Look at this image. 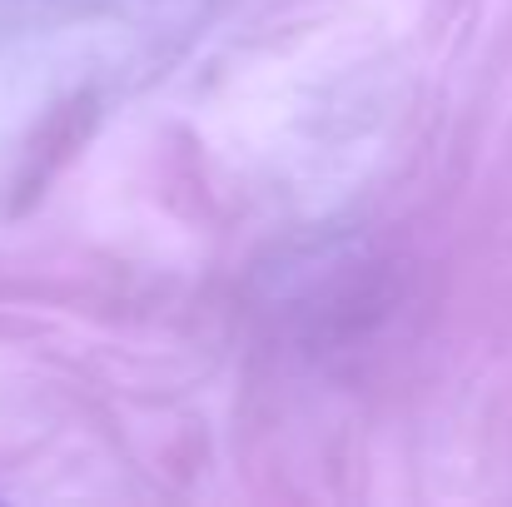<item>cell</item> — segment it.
Returning <instances> with one entry per match:
<instances>
[]
</instances>
